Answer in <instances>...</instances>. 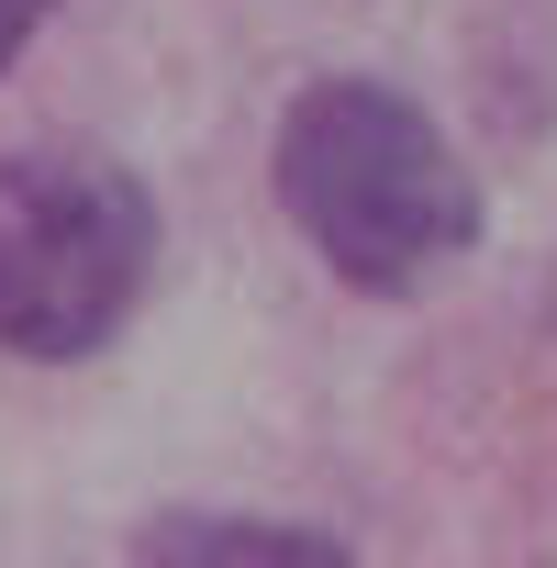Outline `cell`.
<instances>
[{
	"instance_id": "1",
	"label": "cell",
	"mask_w": 557,
	"mask_h": 568,
	"mask_svg": "<svg viewBox=\"0 0 557 568\" xmlns=\"http://www.w3.org/2000/svg\"><path fill=\"white\" fill-rule=\"evenodd\" d=\"M278 212L368 302H402L479 245V179L391 79H313L267 145Z\"/></svg>"
},
{
	"instance_id": "2",
	"label": "cell",
	"mask_w": 557,
	"mask_h": 568,
	"mask_svg": "<svg viewBox=\"0 0 557 568\" xmlns=\"http://www.w3.org/2000/svg\"><path fill=\"white\" fill-rule=\"evenodd\" d=\"M156 278V201L101 145L0 156V346L34 368L101 357Z\"/></svg>"
},
{
	"instance_id": "3",
	"label": "cell",
	"mask_w": 557,
	"mask_h": 568,
	"mask_svg": "<svg viewBox=\"0 0 557 568\" xmlns=\"http://www.w3.org/2000/svg\"><path fill=\"white\" fill-rule=\"evenodd\" d=\"M134 568H357L324 524H267V513H156L134 535Z\"/></svg>"
},
{
	"instance_id": "4",
	"label": "cell",
	"mask_w": 557,
	"mask_h": 568,
	"mask_svg": "<svg viewBox=\"0 0 557 568\" xmlns=\"http://www.w3.org/2000/svg\"><path fill=\"white\" fill-rule=\"evenodd\" d=\"M57 12V0H0V79H12V57L34 45V23Z\"/></svg>"
}]
</instances>
